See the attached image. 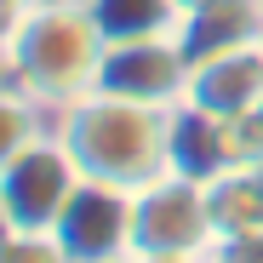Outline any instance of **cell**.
Segmentation results:
<instances>
[{
  "label": "cell",
  "instance_id": "6da1fadb",
  "mask_svg": "<svg viewBox=\"0 0 263 263\" xmlns=\"http://www.w3.org/2000/svg\"><path fill=\"white\" fill-rule=\"evenodd\" d=\"M52 132L74 155V166L98 183L143 189L160 172H172V109H160V103L115 98L103 86H92L86 98L58 109Z\"/></svg>",
  "mask_w": 263,
  "mask_h": 263
},
{
  "label": "cell",
  "instance_id": "7a4b0ae2",
  "mask_svg": "<svg viewBox=\"0 0 263 263\" xmlns=\"http://www.w3.org/2000/svg\"><path fill=\"white\" fill-rule=\"evenodd\" d=\"M6 34H12L17 92L46 103L52 115L98 86L109 34H103V23L92 12V0H40L17 23H6Z\"/></svg>",
  "mask_w": 263,
  "mask_h": 263
},
{
  "label": "cell",
  "instance_id": "3957f363",
  "mask_svg": "<svg viewBox=\"0 0 263 263\" xmlns=\"http://www.w3.org/2000/svg\"><path fill=\"white\" fill-rule=\"evenodd\" d=\"M80 183H86V172L74 166V155L63 149L58 132L34 138L17 160L0 166V200H6L17 229H58V217L69 212Z\"/></svg>",
  "mask_w": 263,
  "mask_h": 263
},
{
  "label": "cell",
  "instance_id": "277c9868",
  "mask_svg": "<svg viewBox=\"0 0 263 263\" xmlns=\"http://www.w3.org/2000/svg\"><path fill=\"white\" fill-rule=\"evenodd\" d=\"M52 109L46 103H34L29 92H17V86H6V92H0V166L6 160H17L34 138H46L52 132Z\"/></svg>",
  "mask_w": 263,
  "mask_h": 263
}]
</instances>
